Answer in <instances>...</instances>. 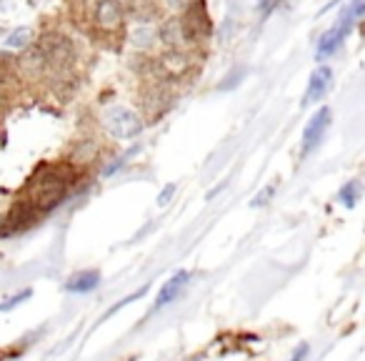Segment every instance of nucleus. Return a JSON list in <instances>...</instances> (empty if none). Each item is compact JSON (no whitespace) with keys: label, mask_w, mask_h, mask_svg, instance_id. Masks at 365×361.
I'll return each instance as SVG.
<instances>
[{"label":"nucleus","mask_w":365,"mask_h":361,"mask_svg":"<svg viewBox=\"0 0 365 361\" xmlns=\"http://www.w3.org/2000/svg\"><path fill=\"white\" fill-rule=\"evenodd\" d=\"M103 125H105V131L113 136V138H120V140H133L138 138L146 123L140 119L138 113L131 111V108H125V105H113L105 111L103 116Z\"/></svg>","instance_id":"5"},{"label":"nucleus","mask_w":365,"mask_h":361,"mask_svg":"<svg viewBox=\"0 0 365 361\" xmlns=\"http://www.w3.org/2000/svg\"><path fill=\"white\" fill-rule=\"evenodd\" d=\"M123 163H125V158H116V161L110 163V166H105V171H103V173H105V176H113V173H116V171L120 169Z\"/></svg>","instance_id":"22"},{"label":"nucleus","mask_w":365,"mask_h":361,"mask_svg":"<svg viewBox=\"0 0 365 361\" xmlns=\"http://www.w3.org/2000/svg\"><path fill=\"white\" fill-rule=\"evenodd\" d=\"M360 193H363V186H360L358 181H348V184H343V188L338 191V201H340L345 208H353L360 201Z\"/></svg>","instance_id":"14"},{"label":"nucleus","mask_w":365,"mask_h":361,"mask_svg":"<svg viewBox=\"0 0 365 361\" xmlns=\"http://www.w3.org/2000/svg\"><path fill=\"white\" fill-rule=\"evenodd\" d=\"M98 286H100V271H95V269L73 273L66 284L70 294H88V291H95Z\"/></svg>","instance_id":"12"},{"label":"nucleus","mask_w":365,"mask_h":361,"mask_svg":"<svg viewBox=\"0 0 365 361\" xmlns=\"http://www.w3.org/2000/svg\"><path fill=\"white\" fill-rule=\"evenodd\" d=\"M148 288H150V284H146V286H140L138 291H133L131 296H125V299H120V301H118L116 306H113V309L108 311V316H113L116 311H120V309H123V306H128V303H133V301H138V299H143V296L148 294Z\"/></svg>","instance_id":"16"},{"label":"nucleus","mask_w":365,"mask_h":361,"mask_svg":"<svg viewBox=\"0 0 365 361\" xmlns=\"http://www.w3.org/2000/svg\"><path fill=\"white\" fill-rule=\"evenodd\" d=\"M273 193H275V186H265L263 191H260V193L256 196V199H253V203H250V206H253V208L265 206V203H268V201L273 199Z\"/></svg>","instance_id":"18"},{"label":"nucleus","mask_w":365,"mask_h":361,"mask_svg":"<svg viewBox=\"0 0 365 361\" xmlns=\"http://www.w3.org/2000/svg\"><path fill=\"white\" fill-rule=\"evenodd\" d=\"M30 40H33V30H30V28H18V30H13V33L5 38V45H8V48H25Z\"/></svg>","instance_id":"15"},{"label":"nucleus","mask_w":365,"mask_h":361,"mask_svg":"<svg viewBox=\"0 0 365 361\" xmlns=\"http://www.w3.org/2000/svg\"><path fill=\"white\" fill-rule=\"evenodd\" d=\"M241 78H243V71H235L233 75H228V78H226V83H220V90L235 88V86L241 83Z\"/></svg>","instance_id":"21"},{"label":"nucleus","mask_w":365,"mask_h":361,"mask_svg":"<svg viewBox=\"0 0 365 361\" xmlns=\"http://www.w3.org/2000/svg\"><path fill=\"white\" fill-rule=\"evenodd\" d=\"M70 184H73V173H70L68 166H45L30 181L28 199L23 201H28L38 214H45V211H53L60 201L66 199Z\"/></svg>","instance_id":"1"},{"label":"nucleus","mask_w":365,"mask_h":361,"mask_svg":"<svg viewBox=\"0 0 365 361\" xmlns=\"http://www.w3.org/2000/svg\"><path fill=\"white\" fill-rule=\"evenodd\" d=\"M328 125H330V108L323 105V108H318V111L310 116L306 131H303V148H300V155H303V158H306L308 153H313L315 148L321 146L323 136L328 131Z\"/></svg>","instance_id":"7"},{"label":"nucleus","mask_w":365,"mask_h":361,"mask_svg":"<svg viewBox=\"0 0 365 361\" xmlns=\"http://www.w3.org/2000/svg\"><path fill=\"white\" fill-rule=\"evenodd\" d=\"M178 23H180V33L185 45H198L211 38L213 23L205 0H195L188 8H182V18H178Z\"/></svg>","instance_id":"3"},{"label":"nucleus","mask_w":365,"mask_h":361,"mask_svg":"<svg viewBox=\"0 0 365 361\" xmlns=\"http://www.w3.org/2000/svg\"><path fill=\"white\" fill-rule=\"evenodd\" d=\"M308 356H310V344L303 341V344H298V347L293 349L290 361H308Z\"/></svg>","instance_id":"19"},{"label":"nucleus","mask_w":365,"mask_h":361,"mask_svg":"<svg viewBox=\"0 0 365 361\" xmlns=\"http://www.w3.org/2000/svg\"><path fill=\"white\" fill-rule=\"evenodd\" d=\"M330 81H333V71H330V66H323L321 63V66L313 71L310 81H308V88H306V93H303L300 105L308 108V105L321 103L323 98H325V93L330 90Z\"/></svg>","instance_id":"9"},{"label":"nucleus","mask_w":365,"mask_h":361,"mask_svg":"<svg viewBox=\"0 0 365 361\" xmlns=\"http://www.w3.org/2000/svg\"><path fill=\"white\" fill-rule=\"evenodd\" d=\"M90 21L103 33H116L123 28V5L120 0H90Z\"/></svg>","instance_id":"6"},{"label":"nucleus","mask_w":365,"mask_h":361,"mask_svg":"<svg viewBox=\"0 0 365 361\" xmlns=\"http://www.w3.org/2000/svg\"><path fill=\"white\" fill-rule=\"evenodd\" d=\"M158 40V28L150 25V21H138V25L131 30V45L138 51H150Z\"/></svg>","instance_id":"13"},{"label":"nucleus","mask_w":365,"mask_h":361,"mask_svg":"<svg viewBox=\"0 0 365 361\" xmlns=\"http://www.w3.org/2000/svg\"><path fill=\"white\" fill-rule=\"evenodd\" d=\"M38 51L43 53L45 63L51 71H66L73 66L75 60V45L73 40L63 33H45L38 40Z\"/></svg>","instance_id":"4"},{"label":"nucleus","mask_w":365,"mask_h":361,"mask_svg":"<svg viewBox=\"0 0 365 361\" xmlns=\"http://www.w3.org/2000/svg\"><path fill=\"white\" fill-rule=\"evenodd\" d=\"M30 288H25V291H21L18 296H10V299H5V301L0 303V311H8V309H13V306H18L21 301H25V299H30Z\"/></svg>","instance_id":"17"},{"label":"nucleus","mask_w":365,"mask_h":361,"mask_svg":"<svg viewBox=\"0 0 365 361\" xmlns=\"http://www.w3.org/2000/svg\"><path fill=\"white\" fill-rule=\"evenodd\" d=\"M188 281H190V273L185 271V269H180V271L173 273V276H170V279L161 286V291H158V296H155L153 309L150 311H161V309H165V306H170V303L176 301L178 296L185 291Z\"/></svg>","instance_id":"10"},{"label":"nucleus","mask_w":365,"mask_h":361,"mask_svg":"<svg viewBox=\"0 0 365 361\" xmlns=\"http://www.w3.org/2000/svg\"><path fill=\"white\" fill-rule=\"evenodd\" d=\"M173 193H176V184H170V186H165L161 191V196H158V206H168L170 203V199H173Z\"/></svg>","instance_id":"20"},{"label":"nucleus","mask_w":365,"mask_h":361,"mask_svg":"<svg viewBox=\"0 0 365 361\" xmlns=\"http://www.w3.org/2000/svg\"><path fill=\"white\" fill-rule=\"evenodd\" d=\"M18 71H21L23 78H28V81H38V78L48 73L51 68H48V63H45V58H43V53L38 51V45H36V48H30L25 55H21V58H18Z\"/></svg>","instance_id":"11"},{"label":"nucleus","mask_w":365,"mask_h":361,"mask_svg":"<svg viewBox=\"0 0 365 361\" xmlns=\"http://www.w3.org/2000/svg\"><path fill=\"white\" fill-rule=\"evenodd\" d=\"M363 15H365V0H348L345 8L340 10V15H338L336 25L325 30L321 36V40H318V45H315V60L325 63L328 58H333L340 51V45L345 43V38L353 33L358 18H363Z\"/></svg>","instance_id":"2"},{"label":"nucleus","mask_w":365,"mask_h":361,"mask_svg":"<svg viewBox=\"0 0 365 361\" xmlns=\"http://www.w3.org/2000/svg\"><path fill=\"white\" fill-rule=\"evenodd\" d=\"M190 3H195V0H168L170 8H188Z\"/></svg>","instance_id":"23"},{"label":"nucleus","mask_w":365,"mask_h":361,"mask_svg":"<svg viewBox=\"0 0 365 361\" xmlns=\"http://www.w3.org/2000/svg\"><path fill=\"white\" fill-rule=\"evenodd\" d=\"M190 55L185 51H165L161 58H155V71L161 81H180L188 73Z\"/></svg>","instance_id":"8"}]
</instances>
